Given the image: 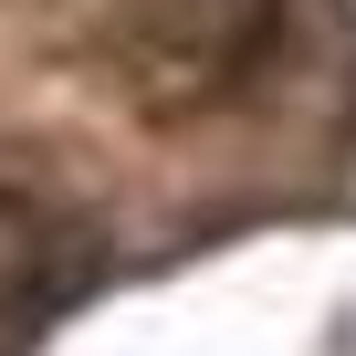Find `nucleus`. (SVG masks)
<instances>
[{"label":"nucleus","instance_id":"obj_1","mask_svg":"<svg viewBox=\"0 0 356 356\" xmlns=\"http://www.w3.org/2000/svg\"><path fill=\"white\" fill-rule=\"evenodd\" d=\"M273 0H136V42L178 74V84H220L262 53Z\"/></svg>","mask_w":356,"mask_h":356}]
</instances>
